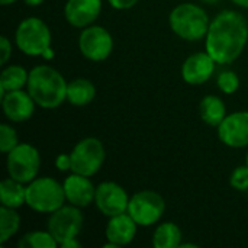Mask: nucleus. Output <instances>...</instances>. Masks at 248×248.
Masks as SVG:
<instances>
[{
  "instance_id": "nucleus-1",
  "label": "nucleus",
  "mask_w": 248,
  "mask_h": 248,
  "mask_svg": "<svg viewBox=\"0 0 248 248\" xmlns=\"http://www.w3.org/2000/svg\"><path fill=\"white\" fill-rule=\"evenodd\" d=\"M248 44V25L235 10H222L211 22L205 36L206 52L217 64L234 62Z\"/></svg>"
},
{
  "instance_id": "nucleus-2",
  "label": "nucleus",
  "mask_w": 248,
  "mask_h": 248,
  "mask_svg": "<svg viewBox=\"0 0 248 248\" xmlns=\"http://www.w3.org/2000/svg\"><path fill=\"white\" fill-rule=\"evenodd\" d=\"M67 86L62 74L49 65L33 67L26 84L35 103L44 109H55L67 100Z\"/></svg>"
},
{
  "instance_id": "nucleus-3",
  "label": "nucleus",
  "mask_w": 248,
  "mask_h": 248,
  "mask_svg": "<svg viewBox=\"0 0 248 248\" xmlns=\"http://www.w3.org/2000/svg\"><path fill=\"white\" fill-rule=\"evenodd\" d=\"M171 31L182 39L199 41L206 36L209 17L206 12L195 3H182L176 6L169 16Z\"/></svg>"
},
{
  "instance_id": "nucleus-4",
  "label": "nucleus",
  "mask_w": 248,
  "mask_h": 248,
  "mask_svg": "<svg viewBox=\"0 0 248 248\" xmlns=\"http://www.w3.org/2000/svg\"><path fill=\"white\" fill-rule=\"evenodd\" d=\"M64 201V186L52 177H38L26 186V205L39 214H52Z\"/></svg>"
},
{
  "instance_id": "nucleus-5",
  "label": "nucleus",
  "mask_w": 248,
  "mask_h": 248,
  "mask_svg": "<svg viewBox=\"0 0 248 248\" xmlns=\"http://www.w3.org/2000/svg\"><path fill=\"white\" fill-rule=\"evenodd\" d=\"M15 41L23 54L29 57L44 55L51 48V31L42 19L28 17L17 25Z\"/></svg>"
},
{
  "instance_id": "nucleus-6",
  "label": "nucleus",
  "mask_w": 248,
  "mask_h": 248,
  "mask_svg": "<svg viewBox=\"0 0 248 248\" xmlns=\"http://www.w3.org/2000/svg\"><path fill=\"white\" fill-rule=\"evenodd\" d=\"M41 167V155L38 150L31 144H17L12 151L7 153L6 169L9 177L28 185L36 179Z\"/></svg>"
},
{
  "instance_id": "nucleus-7",
  "label": "nucleus",
  "mask_w": 248,
  "mask_h": 248,
  "mask_svg": "<svg viewBox=\"0 0 248 248\" xmlns=\"http://www.w3.org/2000/svg\"><path fill=\"white\" fill-rule=\"evenodd\" d=\"M70 155L71 171L92 177L102 169L106 160V150L100 140L89 137L77 142Z\"/></svg>"
},
{
  "instance_id": "nucleus-8",
  "label": "nucleus",
  "mask_w": 248,
  "mask_h": 248,
  "mask_svg": "<svg viewBox=\"0 0 248 248\" xmlns=\"http://www.w3.org/2000/svg\"><path fill=\"white\" fill-rule=\"evenodd\" d=\"M166 211L163 196L154 190H141L129 199L128 214L140 227L157 224Z\"/></svg>"
},
{
  "instance_id": "nucleus-9",
  "label": "nucleus",
  "mask_w": 248,
  "mask_h": 248,
  "mask_svg": "<svg viewBox=\"0 0 248 248\" xmlns=\"http://www.w3.org/2000/svg\"><path fill=\"white\" fill-rule=\"evenodd\" d=\"M46 227L58 246H61L67 240L77 238L83 227V214L74 205L61 206L51 214Z\"/></svg>"
},
{
  "instance_id": "nucleus-10",
  "label": "nucleus",
  "mask_w": 248,
  "mask_h": 248,
  "mask_svg": "<svg viewBox=\"0 0 248 248\" xmlns=\"http://www.w3.org/2000/svg\"><path fill=\"white\" fill-rule=\"evenodd\" d=\"M78 49L90 61H105L113 49L112 35L102 26L90 25L78 36Z\"/></svg>"
},
{
  "instance_id": "nucleus-11",
  "label": "nucleus",
  "mask_w": 248,
  "mask_h": 248,
  "mask_svg": "<svg viewBox=\"0 0 248 248\" xmlns=\"http://www.w3.org/2000/svg\"><path fill=\"white\" fill-rule=\"evenodd\" d=\"M128 193L125 189L115 182H105L96 187L94 203L97 209L108 218L128 212L129 205Z\"/></svg>"
},
{
  "instance_id": "nucleus-12",
  "label": "nucleus",
  "mask_w": 248,
  "mask_h": 248,
  "mask_svg": "<svg viewBox=\"0 0 248 248\" xmlns=\"http://www.w3.org/2000/svg\"><path fill=\"white\" fill-rule=\"evenodd\" d=\"M219 140L231 148L248 147V112H234L221 122L218 126Z\"/></svg>"
},
{
  "instance_id": "nucleus-13",
  "label": "nucleus",
  "mask_w": 248,
  "mask_h": 248,
  "mask_svg": "<svg viewBox=\"0 0 248 248\" xmlns=\"http://www.w3.org/2000/svg\"><path fill=\"white\" fill-rule=\"evenodd\" d=\"M35 105L29 92H23L22 89L7 92L1 97V108L6 118L16 124L31 119L35 112Z\"/></svg>"
},
{
  "instance_id": "nucleus-14",
  "label": "nucleus",
  "mask_w": 248,
  "mask_h": 248,
  "mask_svg": "<svg viewBox=\"0 0 248 248\" xmlns=\"http://www.w3.org/2000/svg\"><path fill=\"white\" fill-rule=\"evenodd\" d=\"M102 0H67L64 17L74 28H87L99 17Z\"/></svg>"
},
{
  "instance_id": "nucleus-15",
  "label": "nucleus",
  "mask_w": 248,
  "mask_h": 248,
  "mask_svg": "<svg viewBox=\"0 0 248 248\" xmlns=\"http://www.w3.org/2000/svg\"><path fill=\"white\" fill-rule=\"evenodd\" d=\"M217 61L208 52H196L186 58L182 65V78L192 86L203 84L215 71Z\"/></svg>"
},
{
  "instance_id": "nucleus-16",
  "label": "nucleus",
  "mask_w": 248,
  "mask_h": 248,
  "mask_svg": "<svg viewBox=\"0 0 248 248\" xmlns=\"http://www.w3.org/2000/svg\"><path fill=\"white\" fill-rule=\"evenodd\" d=\"M62 186L65 192V201H68L70 205H74L77 208H86L92 202H94L96 187L87 176L73 173L65 177Z\"/></svg>"
},
{
  "instance_id": "nucleus-17",
  "label": "nucleus",
  "mask_w": 248,
  "mask_h": 248,
  "mask_svg": "<svg viewBox=\"0 0 248 248\" xmlns=\"http://www.w3.org/2000/svg\"><path fill=\"white\" fill-rule=\"evenodd\" d=\"M137 227L138 224L132 219V217L128 212L112 217L105 231L106 240L108 243L113 244L116 248L128 246L135 238Z\"/></svg>"
},
{
  "instance_id": "nucleus-18",
  "label": "nucleus",
  "mask_w": 248,
  "mask_h": 248,
  "mask_svg": "<svg viewBox=\"0 0 248 248\" xmlns=\"http://www.w3.org/2000/svg\"><path fill=\"white\" fill-rule=\"evenodd\" d=\"M199 115L206 125L218 128L227 116L224 100L215 94L205 96L199 103Z\"/></svg>"
},
{
  "instance_id": "nucleus-19",
  "label": "nucleus",
  "mask_w": 248,
  "mask_h": 248,
  "mask_svg": "<svg viewBox=\"0 0 248 248\" xmlns=\"http://www.w3.org/2000/svg\"><path fill=\"white\" fill-rule=\"evenodd\" d=\"M96 96L94 84L87 78H76L67 86V100L74 106H86Z\"/></svg>"
},
{
  "instance_id": "nucleus-20",
  "label": "nucleus",
  "mask_w": 248,
  "mask_h": 248,
  "mask_svg": "<svg viewBox=\"0 0 248 248\" xmlns=\"http://www.w3.org/2000/svg\"><path fill=\"white\" fill-rule=\"evenodd\" d=\"M0 199L1 205L7 208H20L26 203V187L23 183L9 177L0 183Z\"/></svg>"
},
{
  "instance_id": "nucleus-21",
  "label": "nucleus",
  "mask_w": 248,
  "mask_h": 248,
  "mask_svg": "<svg viewBox=\"0 0 248 248\" xmlns=\"http://www.w3.org/2000/svg\"><path fill=\"white\" fill-rule=\"evenodd\" d=\"M29 73L17 64H12L1 71L0 76V96L3 97L4 93L12 90H20L23 86L28 84Z\"/></svg>"
},
{
  "instance_id": "nucleus-22",
  "label": "nucleus",
  "mask_w": 248,
  "mask_h": 248,
  "mask_svg": "<svg viewBox=\"0 0 248 248\" xmlns=\"http://www.w3.org/2000/svg\"><path fill=\"white\" fill-rule=\"evenodd\" d=\"M182 244V231L173 222H163L157 227L153 235L155 248H179Z\"/></svg>"
},
{
  "instance_id": "nucleus-23",
  "label": "nucleus",
  "mask_w": 248,
  "mask_h": 248,
  "mask_svg": "<svg viewBox=\"0 0 248 248\" xmlns=\"http://www.w3.org/2000/svg\"><path fill=\"white\" fill-rule=\"evenodd\" d=\"M20 225V217L15 208L3 206L0 208V244L3 246L9 241L17 231Z\"/></svg>"
},
{
  "instance_id": "nucleus-24",
  "label": "nucleus",
  "mask_w": 248,
  "mask_h": 248,
  "mask_svg": "<svg viewBox=\"0 0 248 248\" xmlns=\"http://www.w3.org/2000/svg\"><path fill=\"white\" fill-rule=\"evenodd\" d=\"M17 246L20 248H55L58 243L49 231H32L25 234Z\"/></svg>"
},
{
  "instance_id": "nucleus-25",
  "label": "nucleus",
  "mask_w": 248,
  "mask_h": 248,
  "mask_svg": "<svg viewBox=\"0 0 248 248\" xmlns=\"http://www.w3.org/2000/svg\"><path fill=\"white\" fill-rule=\"evenodd\" d=\"M17 144H19V141H17V134H16L15 128H12L9 124H3L0 126V151L7 154Z\"/></svg>"
},
{
  "instance_id": "nucleus-26",
  "label": "nucleus",
  "mask_w": 248,
  "mask_h": 248,
  "mask_svg": "<svg viewBox=\"0 0 248 248\" xmlns=\"http://www.w3.org/2000/svg\"><path fill=\"white\" fill-rule=\"evenodd\" d=\"M218 87L225 94H232L240 87V78L234 71H222L218 76Z\"/></svg>"
},
{
  "instance_id": "nucleus-27",
  "label": "nucleus",
  "mask_w": 248,
  "mask_h": 248,
  "mask_svg": "<svg viewBox=\"0 0 248 248\" xmlns=\"http://www.w3.org/2000/svg\"><path fill=\"white\" fill-rule=\"evenodd\" d=\"M230 185L238 190V192H246L248 190V166H238L231 177H230Z\"/></svg>"
},
{
  "instance_id": "nucleus-28",
  "label": "nucleus",
  "mask_w": 248,
  "mask_h": 248,
  "mask_svg": "<svg viewBox=\"0 0 248 248\" xmlns=\"http://www.w3.org/2000/svg\"><path fill=\"white\" fill-rule=\"evenodd\" d=\"M0 49H1V62L0 64H6L12 55V44L6 36L0 38Z\"/></svg>"
},
{
  "instance_id": "nucleus-29",
  "label": "nucleus",
  "mask_w": 248,
  "mask_h": 248,
  "mask_svg": "<svg viewBox=\"0 0 248 248\" xmlns=\"http://www.w3.org/2000/svg\"><path fill=\"white\" fill-rule=\"evenodd\" d=\"M55 167L60 171H68V170H71V155H68V154H60L55 158Z\"/></svg>"
},
{
  "instance_id": "nucleus-30",
  "label": "nucleus",
  "mask_w": 248,
  "mask_h": 248,
  "mask_svg": "<svg viewBox=\"0 0 248 248\" xmlns=\"http://www.w3.org/2000/svg\"><path fill=\"white\" fill-rule=\"evenodd\" d=\"M109 4L113 7V9H118V10H126V9H131L134 7L140 0H108Z\"/></svg>"
},
{
  "instance_id": "nucleus-31",
  "label": "nucleus",
  "mask_w": 248,
  "mask_h": 248,
  "mask_svg": "<svg viewBox=\"0 0 248 248\" xmlns=\"http://www.w3.org/2000/svg\"><path fill=\"white\" fill-rule=\"evenodd\" d=\"M62 248H77L80 247V243L77 241V238H71V240H67L61 244Z\"/></svg>"
},
{
  "instance_id": "nucleus-32",
  "label": "nucleus",
  "mask_w": 248,
  "mask_h": 248,
  "mask_svg": "<svg viewBox=\"0 0 248 248\" xmlns=\"http://www.w3.org/2000/svg\"><path fill=\"white\" fill-rule=\"evenodd\" d=\"M28 6H32V7H35V6H39V4H42L44 3V0H23Z\"/></svg>"
},
{
  "instance_id": "nucleus-33",
  "label": "nucleus",
  "mask_w": 248,
  "mask_h": 248,
  "mask_svg": "<svg viewBox=\"0 0 248 248\" xmlns=\"http://www.w3.org/2000/svg\"><path fill=\"white\" fill-rule=\"evenodd\" d=\"M237 6L240 7H244V9H248V0H232Z\"/></svg>"
},
{
  "instance_id": "nucleus-34",
  "label": "nucleus",
  "mask_w": 248,
  "mask_h": 248,
  "mask_svg": "<svg viewBox=\"0 0 248 248\" xmlns=\"http://www.w3.org/2000/svg\"><path fill=\"white\" fill-rule=\"evenodd\" d=\"M44 58H46V60H51L52 57H54V52H52V49L49 48V49H46L45 52H44V55H42Z\"/></svg>"
},
{
  "instance_id": "nucleus-35",
  "label": "nucleus",
  "mask_w": 248,
  "mask_h": 248,
  "mask_svg": "<svg viewBox=\"0 0 248 248\" xmlns=\"http://www.w3.org/2000/svg\"><path fill=\"white\" fill-rule=\"evenodd\" d=\"M15 1H17V0H0V3H1L3 6H9V4H13Z\"/></svg>"
},
{
  "instance_id": "nucleus-36",
  "label": "nucleus",
  "mask_w": 248,
  "mask_h": 248,
  "mask_svg": "<svg viewBox=\"0 0 248 248\" xmlns=\"http://www.w3.org/2000/svg\"><path fill=\"white\" fill-rule=\"evenodd\" d=\"M201 1H203V3H208V4H217L219 0H201Z\"/></svg>"
},
{
  "instance_id": "nucleus-37",
  "label": "nucleus",
  "mask_w": 248,
  "mask_h": 248,
  "mask_svg": "<svg viewBox=\"0 0 248 248\" xmlns=\"http://www.w3.org/2000/svg\"><path fill=\"white\" fill-rule=\"evenodd\" d=\"M246 164L248 166V153H247V158H246Z\"/></svg>"
},
{
  "instance_id": "nucleus-38",
  "label": "nucleus",
  "mask_w": 248,
  "mask_h": 248,
  "mask_svg": "<svg viewBox=\"0 0 248 248\" xmlns=\"http://www.w3.org/2000/svg\"><path fill=\"white\" fill-rule=\"evenodd\" d=\"M247 45H248V44H247Z\"/></svg>"
}]
</instances>
